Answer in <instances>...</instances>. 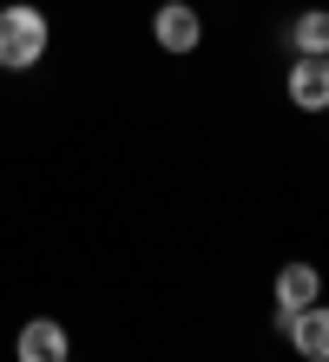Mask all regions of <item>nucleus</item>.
I'll use <instances>...</instances> for the list:
<instances>
[{
	"mask_svg": "<svg viewBox=\"0 0 329 362\" xmlns=\"http://www.w3.org/2000/svg\"><path fill=\"white\" fill-rule=\"evenodd\" d=\"M53 47V27H47V13L33 7V0H13V7H0V66L7 73H27L40 66Z\"/></svg>",
	"mask_w": 329,
	"mask_h": 362,
	"instance_id": "nucleus-1",
	"label": "nucleus"
},
{
	"mask_svg": "<svg viewBox=\"0 0 329 362\" xmlns=\"http://www.w3.org/2000/svg\"><path fill=\"white\" fill-rule=\"evenodd\" d=\"M270 303H277V316H270V323L290 336V323H296V316L310 310V303H323V270H316V264H283V270H277Z\"/></svg>",
	"mask_w": 329,
	"mask_h": 362,
	"instance_id": "nucleus-2",
	"label": "nucleus"
},
{
	"mask_svg": "<svg viewBox=\"0 0 329 362\" xmlns=\"http://www.w3.org/2000/svg\"><path fill=\"white\" fill-rule=\"evenodd\" d=\"M283 93L296 112H329V53H296L283 73Z\"/></svg>",
	"mask_w": 329,
	"mask_h": 362,
	"instance_id": "nucleus-3",
	"label": "nucleus"
},
{
	"mask_svg": "<svg viewBox=\"0 0 329 362\" xmlns=\"http://www.w3.org/2000/svg\"><path fill=\"white\" fill-rule=\"evenodd\" d=\"M151 40H158V53H197V40H204V13H197L191 0H165V7L151 13Z\"/></svg>",
	"mask_w": 329,
	"mask_h": 362,
	"instance_id": "nucleus-4",
	"label": "nucleus"
},
{
	"mask_svg": "<svg viewBox=\"0 0 329 362\" xmlns=\"http://www.w3.org/2000/svg\"><path fill=\"white\" fill-rule=\"evenodd\" d=\"M13 356L20 362H66V356H73V336H66V323H53V316H33V323L20 329Z\"/></svg>",
	"mask_w": 329,
	"mask_h": 362,
	"instance_id": "nucleus-5",
	"label": "nucleus"
},
{
	"mask_svg": "<svg viewBox=\"0 0 329 362\" xmlns=\"http://www.w3.org/2000/svg\"><path fill=\"white\" fill-rule=\"evenodd\" d=\"M290 349L303 356V362H329V303H310L290 323Z\"/></svg>",
	"mask_w": 329,
	"mask_h": 362,
	"instance_id": "nucleus-6",
	"label": "nucleus"
},
{
	"mask_svg": "<svg viewBox=\"0 0 329 362\" xmlns=\"http://www.w3.org/2000/svg\"><path fill=\"white\" fill-rule=\"evenodd\" d=\"M290 53H329V13L323 7L290 20Z\"/></svg>",
	"mask_w": 329,
	"mask_h": 362,
	"instance_id": "nucleus-7",
	"label": "nucleus"
},
{
	"mask_svg": "<svg viewBox=\"0 0 329 362\" xmlns=\"http://www.w3.org/2000/svg\"><path fill=\"white\" fill-rule=\"evenodd\" d=\"M66 362H73V356H66Z\"/></svg>",
	"mask_w": 329,
	"mask_h": 362,
	"instance_id": "nucleus-8",
	"label": "nucleus"
}]
</instances>
